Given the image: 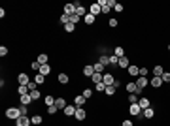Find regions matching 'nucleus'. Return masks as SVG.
Listing matches in <instances>:
<instances>
[{
	"instance_id": "1",
	"label": "nucleus",
	"mask_w": 170,
	"mask_h": 126,
	"mask_svg": "<svg viewBox=\"0 0 170 126\" xmlns=\"http://www.w3.org/2000/svg\"><path fill=\"white\" fill-rule=\"evenodd\" d=\"M6 117L17 121V119L21 117V111H19V107H8V109H6Z\"/></svg>"
},
{
	"instance_id": "2",
	"label": "nucleus",
	"mask_w": 170,
	"mask_h": 126,
	"mask_svg": "<svg viewBox=\"0 0 170 126\" xmlns=\"http://www.w3.org/2000/svg\"><path fill=\"white\" fill-rule=\"evenodd\" d=\"M136 87H138V90H142V89H146V87L149 85V79L148 77H144V75H138V79H136Z\"/></svg>"
},
{
	"instance_id": "3",
	"label": "nucleus",
	"mask_w": 170,
	"mask_h": 126,
	"mask_svg": "<svg viewBox=\"0 0 170 126\" xmlns=\"http://www.w3.org/2000/svg\"><path fill=\"white\" fill-rule=\"evenodd\" d=\"M129 113L132 115V117H140V113H142V107H140L138 104H130V107H129Z\"/></svg>"
},
{
	"instance_id": "4",
	"label": "nucleus",
	"mask_w": 170,
	"mask_h": 126,
	"mask_svg": "<svg viewBox=\"0 0 170 126\" xmlns=\"http://www.w3.org/2000/svg\"><path fill=\"white\" fill-rule=\"evenodd\" d=\"M74 6H76V15H80V17H85V15H87V9L81 6L80 0H78V2H74Z\"/></svg>"
},
{
	"instance_id": "5",
	"label": "nucleus",
	"mask_w": 170,
	"mask_h": 126,
	"mask_svg": "<svg viewBox=\"0 0 170 126\" xmlns=\"http://www.w3.org/2000/svg\"><path fill=\"white\" fill-rule=\"evenodd\" d=\"M125 89H127V92H129V94H140V90H138V87H136L134 81H132V83H127Z\"/></svg>"
},
{
	"instance_id": "6",
	"label": "nucleus",
	"mask_w": 170,
	"mask_h": 126,
	"mask_svg": "<svg viewBox=\"0 0 170 126\" xmlns=\"http://www.w3.org/2000/svg\"><path fill=\"white\" fill-rule=\"evenodd\" d=\"M30 124H32L30 117H19L17 121H15V126H30Z\"/></svg>"
},
{
	"instance_id": "7",
	"label": "nucleus",
	"mask_w": 170,
	"mask_h": 126,
	"mask_svg": "<svg viewBox=\"0 0 170 126\" xmlns=\"http://www.w3.org/2000/svg\"><path fill=\"white\" fill-rule=\"evenodd\" d=\"M149 85H151L153 89H159V87H163V77H157V75H153L151 79H149Z\"/></svg>"
},
{
	"instance_id": "8",
	"label": "nucleus",
	"mask_w": 170,
	"mask_h": 126,
	"mask_svg": "<svg viewBox=\"0 0 170 126\" xmlns=\"http://www.w3.org/2000/svg\"><path fill=\"white\" fill-rule=\"evenodd\" d=\"M89 13H91V15H94V17H96L98 13H102V8L98 6V2H94V4L89 8Z\"/></svg>"
},
{
	"instance_id": "9",
	"label": "nucleus",
	"mask_w": 170,
	"mask_h": 126,
	"mask_svg": "<svg viewBox=\"0 0 170 126\" xmlns=\"http://www.w3.org/2000/svg\"><path fill=\"white\" fill-rule=\"evenodd\" d=\"M113 81H115V77L112 75V73H104V79H102V83L106 87H112L113 85Z\"/></svg>"
},
{
	"instance_id": "10",
	"label": "nucleus",
	"mask_w": 170,
	"mask_h": 126,
	"mask_svg": "<svg viewBox=\"0 0 170 126\" xmlns=\"http://www.w3.org/2000/svg\"><path fill=\"white\" fill-rule=\"evenodd\" d=\"M17 81H19V85H25V87H28L30 79H28V75H27V73H19V75H17Z\"/></svg>"
},
{
	"instance_id": "11",
	"label": "nucleus",
	"mask_w": 170,
	"mask_h": 126,
	"mask_svg": "<svg viewBox=\"0 0 170 126\" xmlns=\"http://www.w3.org/2000/svg\"><path fill=\"white\" fill-rule=\"evenodd\" d=\"M83 75H85V77H93V75H94L93 64H87V66H83Z\"/></svg>"
},
{
	"instance_id": "12",
	"label": "nucleus",
	"mask_w": 170,
	"mask_h": 126,
	"mask_svg": "<svg viewBox=\"0 0 170 126\" xmlns=\"http://www.w3.org/2000/svg\"><path fill=\"white\" fill-rule=\"evenodd\" d=\"M127 72H129L130 77H138L140 75V66H129V68H127Z\"/></svg>"
},
{
	"instance_id": "13",
	"label": "nucleus",
	"mask_w": 170,
	"mask_h": 126,
	"mask_svg": "<svg viewBox=\"0 0 170 126\" xmlns=\"http://www.w3.org/2000/svg\"><path fill=\"white\" fill-rule=\"evenodd\" d=\"M64 13H66L68 17L76 15V6H74V4H66V6H64Z\"/></svg>"
},
{
	"instance_id": "14",
	"label": "nucleus",
	"mask_w": 170,
	"mask_h": 126,
	"mask_svg": "<svg viewBox=\"0 0 170 126\" xmlns=\"http://www.w3.org/2000/svg\"><path fill=\"white\" fill-rule=\"evenodd\" d=\"M74 117H76L78 121H85L87 113H85V109H83V107H78V109H76V115H74Z\"/></svg>"
},
{
	"instance_id": "15",
	"label": "nucleus",
	"mask_w": 170,
	"mask_h": 126,
	"mask_svg": "<svg viewBox=\"0 0 170 126\" xmlns=\"http://www.w3.org/2000/svg\"><path fill=\"white\" fill-rule=\"evenodd\" d=\"M55 105H57V109H64L68 104H66V100H64V98L59 96V98H55Z\"/></svg>"
},
{
	"instance_id": "16",
	"label": "nucleus",
	"mask_w": 170,
	"mask_h": 126,
	"mask_svg": "<svg viewBox=\"0 0 170 126\" xmlns=\"http://www.w3.org/2000/svg\"><path fill=\"white\" fill-rule=\"evenodd\" d=\"M76 105H66V107H64V115H68V117H74V115H76Z\"/></svg>"
},
{
	"instance_id": "17",
	"label": "nucleus",
	"mask_w": 170,
	"mask_h": 126,
	"mask_svg": "<svg viewBox=\"0 0 170 126\" xmlns=\"http://www.w3.org/2000/svg\"><path fill=\"white\" fill-rule=\"evenodd\" d=\"M85 102H87V100H85L83 96H80V94H78L76 98H74V105H76V107H83V104H85Z\"/></svg>"
},
{
	"instance_id": "18",
	"label": "nucleus",
	"mask_w": 170,
	"mask_h": 126,
	"mask_svg": "<svg viewBox=\"0 0 170 126\" xmlns=\"http://www.w3.org/2000/svg\"><path fill=\"white\" fill-rule=\"evenodd\" d=\"M142 115H144L146 119H153V117H155V109H153V107L144 109V111H142Z\"/></svg>"
},
{
	"instance_id": "19",
	"label": "nucleus",
	"mask_w": 170,
	"mask_h": 126,
	"mask_svg": "<svg viewBox=\"0 0 170 126\" xmlns=\"http://www.w3.org/2000/svg\"><path fill=\"white\" fill-rule=\"evenodd\" d=\"M19 100H21V105H28V104H30V102H34V100H32V96H30V94L19 96Z\"/></svg>"
},
{
	"instance_id": "20",
	"label": "nucleus",
	"mask_w": 170,
	"mask_h": 126,
	"mask_svg": "<svg viewBox=\"0 0 170 126\" xmlns=\"http://www.w3.org/2000/svg\"><path fill=\"white\" fill-rule=\"evenodd\" d=\"M149 104H151V100H149V98H140V102H138V105L142 107V111H144V109H148Z\"/></svg>"
},
{
	"instance_id": "21",
	"label": "nucleus",
	"mask_w": 170,
	"mask_h": 126,
	"mask_svg": "<svg viewBox=\"0 0 170 126\" xmlns=\"http://www.w3.org/2000/svg\"><path fill=\"white\" fill-rule=\"evenodd\" d=\"M98 62L102 64L104 68H106V66H110V55H100V59H98Z\"/></svg>"
},
{
	"instance_id": "22",
	"label": "nucleus",
	"mask_w": 170,
	"mask_h": 126,
	"mask_svg": "<svg viewBox=\"0 0 170 126\" xmlns=\"http://www.w3.org/2000/svg\"><path fill=\"white\" fill-rule=\"evenodd\" d=\"M38 73H42V75H49V73H51V66H49V64H44Z\"/></svg>"
},
{
	"instance_id": "23",
	"label": "nucleus",
	"mask_w": 170,
	"mask_h": 126,
	"mask_svg": "<svg viewBox=\"0 0 170 126\" xmlns=\"http://www.w3.org/2000/svg\"><path fill=\"white\" fill-rule=\"evenodd\" d=\"M17 92H19V96L30 94V90H28V87H25V85H19V87H17Z\"/></svg>"
},
{
	"instance_id": "24",
	"label": "nucleus",
	"mask_w": 170,
	"mask_h": 126,
	"mask_svg": "<svg viewBox=\"0 0 170 126\" xmlns=\"http://www.w3.org/2000/svg\"><path fill=\"white\" fill-rule=\"evenodd\" d=\"M102 79H104V73H94L93 77H91V81L96 85V83H102Z\"/></svg>"
},
{
	"instance_id": "25",
	"label": "nucleus",
	"mask_w": 170,
	"mask_h": 126,
	"mask_svg": "<svg viewBox=\"0 0 170 126\" xmlns=\"http://www.w3.org/2000/svg\"><path fill=\"white\" fill-rule=\"evenodd\" d=\"M38 62H40L42 66H44V64H49V57H47L45 53H42L40 57H38Z\"/></svg>"
},
{
	"instance_id": "26",
	"label": "nucleus",
	"mask_w": 170,
	"mask_h": 126,
	"mask_svg": "<svg viewBox=\"0 0 170 126\" xmlns=\"http://www.w3.org/2000/svg\"><path fill=\"white\" fill-rule=\"evenodd\" d=\"M113 55H115V57H125V49H123V47H121V45H117L115 49H113Z\"/></svg>"
},
{
	"instance_id": "27",
	"label": "nucleus",
	"mask_w": 170,
	"mask_h": 126,
	"mask_svg": "<svg viewBox=\"0 0 170 126\" xmlns=\"http://www.w3.org/2000/svg\"><path fill=\"white\" fill-rule=\"evenodd\" d=\"M117 66H119V68H129V66H130V64H129V59H127V57H121Z\"/></svg>"
},
{
	"instance_id": "28",
	"label": "nucleus",
	"mask_w": 170,
	"mask_h": 126,
	"mask_svg": "<svg viewBox=\"0 0 170 126\" xmlns=\"http://www.w3.org/2000/svg\"><path fill=\"white\" fill-rule=\"evenodd\" d=\"M140 102V94H129V104H138Z\"/></svg>"
},
{
	"instance_id": "29",
	"label": "nucleus",
	"mask_w": 170,
	"mask_h": 126,
	"mask_svg": "<svg viewBox=\"0 0 170 126\" xmlns=\"http://www.w3.org/2000/svg\"><path fill=\"white\" fill-rule=\"evenodd\" d=\"M68 81H70V79H68L66 73H59V83H61V85H66Z\"/></svg>"
},
{
	"instance_id": "30",
	"label": "nucleus",
	"mask_w": 170,
	"mask_h": 126,
	"mask_svg": "<svg viewBox=\"0 0 170 126\" xmlns=\"http://www.w3.org/2000/svg\"><path fill=\"white\" fill-rule=\"evenodd\" d=\"M163 73H165V70H163V66H155V68H153V75L161 77Z\"/></svg>"
},
{
	"instance_id": "31",
	"label": "nucleus",
	"mask_w": 170,
	"mask_h": 126,
	"mask_svg": "<svg viewBox=\"0 0 170 126\" xmlns=\"http://www.w3.org/2000/svg\"><path fill=\"white\" fill-rule=\"evenodd\" d=\"M34 81L38 83V85H44V83H45V75H42V73H36Z\"/></svg>"
},
{
	"instance_id": "32",
	"label": "nucleus",
	"mask_w": 170,
	"mask_h": 126,
	"mask_svg": "<svg viewBox=\"0 0 170 126\" xmlns=\"http://www.w3.org/2000/svg\"><path fill=\"white\" fill-rule=\"evenodd\" d=\"M115 90H117V89H115L113 85H112V87H106V90H104V94H106V96H113V94H115Z\"/></svg>"
},
{
	"instance_id": "33",
	"label": "nucleus",
	"mask_w": 170,
	"mask_h": 126,
	"mask_svg": "<svg viewBox=\"0 0 170 126\" xmlns=\"http://www.w3.org/2000/svg\"><path fill=\"white\" fill-rule=\"evenodd\" d=\"M93 68H94V73H102L104 70H106V68H104V66H102V64H100V62L93 64Z\"/></svg>"
},
{
	"instance_id": "34",
	"label": "nucleus",
	"mask_w": 170,
	"mask_h": 126,
	"mask_svg": "<svg viewBox=\"0 0 170 126\" xmlns=\"http://www.w3.org/2000/svg\"><path fill=\"white\" fill-rule=\"evenodd\" d=\"M44 102H45V105H47V107H49V105H55V96H45Z\"/></svg>"
},
{
	"instance_id": "35",
	"label": "nucleus",
	"mask_w": 170,
	"mask_h": 126,
	"mask_svg": "<svg viewBox=\"0 0 170 126\" xmlns=\"http://www.w3.org/2000/svg\"><path fill=\"white\" fill-rule=\"evenodd\" d=\"M30 121H32V124H42V121H44V119H42V115H32Z\"/></svg>"
},
{
	"instance_id": "36",
	"label": "nucleus",
	"mask_w": 170,
	"mask_h": 126,
	"mask_svg": "<svg viewBox=\"0 0 170 126\" xmlns=\"http://www.w3.org/2000/svg\"><path fill=\"white\" fill-rule=\"evenodd\" d=\"M81 96H83V98H85V100H89V98H91V96H93V89H85V90H83V92H81Z\"/></svg>"
},
{
	"instance_id": "37",
	"label": "nucleus",
	"mask_w": 170,
	"mask_h": 126,
	"mask_svg": "<svg viewBox=\"0 0 170 126\" xmlns=\"http://www.w3.org/2000/svg\"><path fill=\"white\" fill-rule=\"evenodd\" d=\"M83 21H85V23H87V25H93V23H94V15H91V13H87V15H85V17H83Z\"/></svg>"
},
{
	"instance_id": "38",
	"label": "nucleus",
	"mask_w": 170,
	"mask_h": 126,
	"mask_svg": "<svg viewBox=\"0 0 170 126\" xmlns=\"http://www.w3.org/2000/svg\"><path fill=\"white\" fill-rule=\"evenodd\" d=\"M64 30L66 32H74L76 30V25H74V23H66V25H64Z\"/></svg>"
},
{
	"instance_id": "39",
	"label": "nucleus",
	"mask_w": 170,
	"mask_h": 126,
	"mask_svg": "<svg viewBox=\"0 0 170 126\" xmlns=\"http://www.w3.org/2000/svg\"><path fill=\"white\" fill-rule=\"evenodd\" d=\"M94 90H96V92H104V90H106V85H104V83H96V85H94Z\"/></svg>"
},
{
	"instance_id": "40",
	"label": "nucleus",
	"mask_w": 170,
	"mask_h": 126,
	"mask_svg": "<svg viewBox=\"0 0 170 126\" xmlns=\"http://www.w3.org/2000/svg\"><path fill=\"white\" fill-rule=\"evenodd\" d=\"M110 64L117 66V64H119V57H115V55H110Z\"/></svg>"
},
{
	"instance_id": "41",
	"label": "nucleus",
	"mask_w": 170,
	"mask_h": 126,
	"mask_svg": "<svg viewBox=\"0 0 170 126\" xmlns=\"http://www.w3.org/2000/svg\"><path fill=\"white\" fill-rule=\"evenodd\" d=\"M30 68H32V70H34V72H40V68H42V64L38 62V60H34V62L30 64Z\"/></svg>"
},
{
	"instance_id": "42",
	"label": "nucleus",
	"mask_w": 170,
	"mask_h": 126,
	"mask_svg": "<svg viewBox=\"0 0 170 126\" xmlns=\"http://www.w3.org/2000/svg\"><path fill=\"white\" fill-rule=\"evenodd\" d=\"M36 87H38V83H36V81H30V83H28V90H30V92H34V90H38Z\"/></svg>"
},
{
	"instance_id": "43",
	"label": "nucleus",
	"mask_w": 170,
	"mask_h": 126,
	"mask_svg": "<svg viewBox=\"0 0 170 126\" xmlns=\"http://www.w3.org/2000/svg\"><path fill=\"white\" fill-rule=\"evenodd\" d=\"M19 111H21V117H27V115H28L27 105H21V107H19Z\"/></svg>"
},
{
	"instance_id": "44",
	"label": "nucleus",
	"mask_w": 170,
	"mask_h": 126,
	"mask_svg": "<svg viewBox=\"0 0 170 126\" xmlns=\"http://www.w3.org/2000/svg\"><path fill=\"white\" fill-rule=\"evenodd\" d=\"M161 77H163V83H170V72H165Z\"/></svg>"
},
{
	"instance_id": "45",
	"label": "nucleus",
	"mask_w": 170,
	"mask_h": 126,
	"mask_svg": "<svg viewBox=\"0 0 170 126\" xmlns=\"http://www.w3.org/2000/svg\"><path fill=\"white\" fill-rule=\"evenodd\" d=\"M57 111H59V109H57V105H49V107H47V113H49V115H55Z\"/></svg>"
},
{
	"instance_id": "46",
	"label": "nucleus",
	"mask_w": 170,
	"mask_h": 126,
	"mask_svg": "<svg viewBox=\"0 0 170 126\" xmlns=\"http://www.w3.org/2000/svg\"><path fill=\"white\" fill-rule=\"evenodd\" d=\"M30 96H32V100H34V102H36V100H38V98H40V90H34V92H30Z\"/></svg>"
},
{
	"instance_id": "47",
	"label": "nucleus",
	"mask_w": 170,
	"mask_h": 126,
	"mask_svg": "<svg viewBox=\"0 0 170 126\" xmlns=\"http://www.w3.org/2000/svg\"><path fill=\"white\" fill-rule=\"evenodd\" d=\"M108 25H110L112 28H115L117 27V19H108Z\"/></svg>"
},
{
	"instance_id": "48",
	"label": "nucleus",
	"mask_w": 170,
	"mask_h": 126,
	"mask_svg": "<svg viewBox=\"0 0 170 126\" xmlns=\"http://www.w3.org/2000/svg\"><path fill=\"white\" fill-rule=\"evenodd\" d=\"M80 15H72V17H70V23H74V25H76V23H80Z\"/></svg>"
},
{
	"instance_id": "49",
	"label": "nucleus",
	"mask_w": 170,
	"mask_h": 126,
	"mask_svg": "<svg viewBox=\"0 0 170 126\" xmlns=\"http://www.w3.org/2000/svg\"><path fill=\"white\" fill-rule=\"evenodd\" d=\"M6 55H8V47L2 45V47H0V57H6Z\"/></svg>"
},
{
	"instance_id": "50",
	"label": "nucleus",
	"mask_w": 170,
	"mask_h": 126,
	"mask_svg": "<svg viewBox=\"0 0 170 126\" xmlns=\"http://www.w3.org/2000/svg\"><path fill=\"white\" fill-rule=\"evenodd\" d=\"M113 9H115V11H123V9H125V8H123V4H119V2H117V6H115V8H113Z\"/></svg>"
},
{
	"instance_id": "51",
	"label": "nucleus",
	"mask_w": 170,
	"mask_h": 126,
	"mask_svg": "<svg viewBox=\"0 0 170 126\" xmlns=\"http://www.w3.org/2000/svg\"><path fill=\"white\" fill-rule=\"evenodd\" d=\"M140 75H144V77L148 75V68H140Z\"/></svg>"
},
{
	"instance_id": "52",
	"label": "nucleus",
	"mask_w": 170,
	"mask_h": 126,
	"mask_svg": "<svg viewBox=\"0 0 170 126\" xmlns=\"http://www.w3.org/2000/svg\"><path fill=\"white\" fill-rule=\"evenodd\" d=\"M108 6H110V8H115L117 2H115V0H108Z\"/></svg>"
},
{
	"instance_id": "53",
	"label": "nucleus",
	"mask_w": 170,
	"mask_h": 126,
	"mask_svg": "<svg viewBox=\"0 0 170 126\" xmlns=\"http://www.w3.org/2000/svg\"><path fill=\"white\" fill-rule=\"evenodd\" d=\"M110 9H112V8H110V6H108V4H106V6H104V8H102V13H104V15H106V13H108V11H110Z\"/></svg>"
},
{
	"instance_id": "54",
	"label": "nucleus",
	"mask_w": 170,
	"mask_h": 126,
	"mask_svg": "<svg viewBox=\"0 0 170 126\" xmlns=\"http://www.w3.org/2000/svg\"><path fill=\"white\" fill-rule=\"evenodd\" d=\"M121 126H134V124H132V121H123V124H121Z\"/></svg>"
},
{
	"instance_id": "55",
	"label": "nucleus",
	"mask_w": 170,
	"mask_h": 126,
	"mask_svg": "<svg viewBox=\"0 0 170 126\" xmlns=\"http://www.w3.org/2000/svg\"><path fill=\"white\" fill-rule=\"evenodd\" d=\"M113 87H115V89H119V87H121V81H117V79H115V81H113Z\"/></svg>"
},
{
	"instance_id": "56",
	"label": "nucleus",
	"mask_w": 170,
	"mask_h": 126,
	"mask_svg": "<svg viewBox=\"0 0 170 126\" xmlns=\"http://www.w3.org/2000/svg\"><path fill=\"white\" fill-rule=\"evenodd\" d=\"M168 51H170V43H168Z\"/></svg>"
}]
</instances>
